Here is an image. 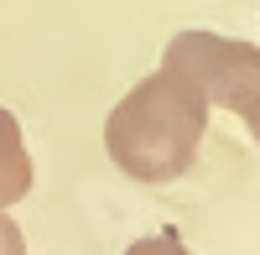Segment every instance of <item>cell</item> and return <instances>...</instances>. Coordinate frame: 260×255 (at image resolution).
I'll list each match as a JSON object with an SVG mask.
<instances>
[{
	"label": "cell",
	"mask_w": 260,
	"mask_h": 255,
	"mask_svg": "<svg viewBox=\"0 0 260 255\" xmlns=\"http://www.w3.org/2000/svg\"><path fill=\"white\" fill-rule=\"evenodd\" d=\"M203 131H208V99H198L187 83H177L161 68L146 73L110 110L104 151L136 182H177L198 156Z\"/></svg>",
	"instance_id": "6da1fadb"
},
{
	"label": "cell",
	"mask_w": 260,
	"mask_h": 255,
	"mask_svg": "<svg viewBox=\"0 0 260 255\" xmlns=\"http://www.w3.org/2000/svg\"><path fill=\"white\" fill-rule=\"evenodd\" d=\"M161 68L198 99L234 110L260 141V47L219 31H177L161 52Z\"/></svg>",
	"instance_id": "7a4b0ae2"
},
{
	"label": "cell",
	"mask_w": 260,
	"mask_h": 255,
	"mask_svg": "<svg viewBox=\"0 0 260 255\" xmlns=\"http://www.w3.org/2000/svg\"><path fill=\"white\" fill-rule=\"evenodd\" d=\"M31 177H37V167H31V151H26V141H21V125L11 110H0V208H11L31 193Z\"/></svg>",
	"instance_id": "3957f363"
},
{
	"label": "cell",
	"mask_w": 260,
	"mask_h": 255,
	"mask_svg": "<svg viewBox=\"0 0 260 255\" xmlns=\"http://www.w3.org/2000/svg\"><path fill=\"white\" fill-rule=\"evenodd\" d=\"M125 255H187V245H182V235H177V229H156V235L136 240Z\"/></svg>",
	"instance_id": "277c9868"
},
{
	"label": "cell",
	"mask_w": 260,
	"mask_h": 255,
	"mask_svg": "<svg viewBox=\"0 0 260 255\" xmlns=\"http://www.w3.org/2000/svg\"><path fill=\"white\" fill-rule=\"evenodd\" d=\"M0 255H26V235L16 229V219L0 208Z\"/></svg>",
	"instance_id": "5b68a950"
}]
</instances>
